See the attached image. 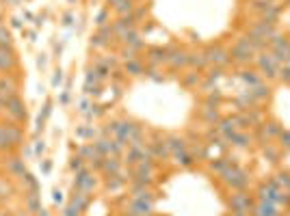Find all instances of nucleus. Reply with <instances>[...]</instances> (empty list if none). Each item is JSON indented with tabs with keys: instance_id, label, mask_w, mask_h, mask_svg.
I'll return each instance as SVG.
<instances>
[{
	"instance_id": "obj_1",
	"label": "nucleus",
	"mask_w": 290,
	"mask_h": 216,
	"mask_svg": "<svg viewBox=\"0 0 290 216\" xmlns=\"http://www.w3.org/2000/svg\"><path fill=\"white\" fill-rule=\"evenodd\" d=\"M221 179L230 186L232 190H247L251 177H249V173L245 171V169H241L236 162H232L230 167L221 173Z\"/></svg>"
},
{
	"instance_id": "obj_2",
	"label": "nucleus",
	"mask_w": 290,
	"mask_h": 216,
	"mask_svg": "<svg viewBox=\"0 0 290 216\" xmlns=\"http://www.w3.org/2000/svg\"><path fill=\"white\" fill-rule=\"evenodd\" d=\"M253 56H256V52H253V48L247 43V39L241 37L234 46H232L230 50V61L232 63H236V65H245V63H249Z\"/></svg>"
},
{
	"instance_id": "obj_3",
	"label": "nucleus",
	"mask_w": 290,
	"mask_h": 216,
	"mask_svg": "<svg viewBox=\"0 0 290 216\" xmlns=\"http://www.w3.org/2000/svg\"><path fill=\"white\" fill-rule=\"evenodd\" d=\"M230 203V210L236 212V214H249L251 207H253V199L247 190H234V194L228 199Z\"/></svg>"
},
{
	"instance_id": "obj_4",
	"label": "nucleus",
	"mask_w": 290,
	"mask_h": 216,
	"mask_svg": "<svg viewBox=\"0 0 290 216\" xmlns=\"http://www.w3.org/2000/svg\"><path fill=\"white\" fill-rule=\"evenodd\" d=\"M204 52H206L208 63L214 65V67H226L230 63V50H226L221 43H212V46H208Z\"/></svg>"
},
{
	"instance_id": "obj_5",
	"label": "nucleus",
	"mask_w": 290,
	"mask_h": 216,
	"mask_svg": "<svg viewBox=\"0 0 290 216\" xmlns=\"http://www.w3.org/2000/svg\"><path fill=\"white\" fill-rule=\"evenodd\" d=\"M13 121H18V124H24L26 117H28V113H26V104L22 102V97L20 95H13L7 99V111H5Z\"/></svg>"
},
{
	"instance_id": "obj_6",
	"label": "nucleus",
	"mask_w": 290,
	"mask_h": 216,
	"mask_svg": "<svg viewBox=\"0 0 290 216\" xmlns=\"http://www.w3.org/2000/svg\"><path fill=\"white\" fill-rule=\"evenodd\" d=\"M154 212V203L143 199H130V203L126 205V216H152Z\"/></svg>"
},
{
	"instance_id": "obj_7",
	"label": "nucleus",
	"mask_w": 290,
	"mask_h": 216,
	"mask_svg": "<svg viewBox=\"0 0 290 216\" xmlns=\"http://www.w3.org/2000/svg\"><path fill=\"white\" fill-rule=\"evenodd\" d=\"M5 169H7V173H9L11 177L22 179V177H24V173H26L24 158H20L16 154H9V156H7V160H5Z\"/></svg>"
},
{
	"instance_id": "obj_8",
	"label": "nucleus",
	"mask_w": 290,
	"mask_h": 216,
	"mask_svg": "<svg viewBox=\"0 0 290 216\" xmlns=\"http://www.w3.org/2000/svg\"><path fill=\"white\" fill-rule=\"evenodd\" d=\"M171 69H184L188 67V52L184 48H169V61H167Z\"/></svg>"
},
{
	"instance_id": "obj_9",
	"label": "nucleus",
	"mask_w": 290,
	"mask_h": 216,
	"mask_svg": "<svg viewBox=\"0 0 290 216\" xmlns=\"http://www.w3.org/2000/svg\"><path fill=\"white\" fill-rule=\"evenodd\" d=\"M18 67V56L13 48H0V71L3 74H11Z\"/></svg>"
},
{
	"instance_id": "obj_10",
	"label": "nucleus",
	"mask_w": 290,
	"mask_h": 216,
	"mask_svg": "<svg viewBox=\"0 0 290 216\" xmlns=\"http://www.w3.org/2000/svg\"><path fill=\"white\" fill-rule=\"evenodd\" d=\"M249 216H281L277 203H271V201H260L258 203H253Z\"/></svg>"
},
{
	"instance_id": "obj_11",
	"label": "nucleus",
	"mask_w": 290,
	"mask_h": 216,
	"mask_svg": "<svg viewBox=\"0 0 290 216\" xmlns=\"http://www.w3.org/2000/svg\"><path fill=\"white\" fill-rule=\"evenodd\" d=\"M256 61H258V67H260V71H262V74H266L269 78L277 76L279 65H277V61L273 59V54H260Z\"/></svg>"
},
{
	"instance_id": "obj_12",
	"label": "nucleus",
	"mask_w": 290,
	"mask_h": 216,
	"mask_svg": "<svg viewBox=\"0 0 290 216\" xmlns=\"http://www.w3.org/2000/svg\"><path fill=\"white\" fill-rule=\"evenodd\" d=\"M96 188V179H93V175L87 169H81L76 173V179H74V190H85L89 192Z\"/></svg>"
},
{
	"instance_id": "obj_13",
	"label": "nucleus",
	"mask_w": 290,
	"mask_h": 216,
	"mask_svg": "<svg viewBox=\"0 0 290 216\" xmlns=\"http://www.w3.org/2000/svg\"><path fill=\"white\" fill-rule=\"evenodd\" d=\"M145 59H148L150 67H158V65L169 61V48H150Z\"/></svg>"
},
{
	"instance_id": "obj_14",
	"label": "nucleus",
	"mask_w": 290,
	"mask_h": 216,
	"mask_svg": "<svg viewBox=\"0 0 290 216\" xmlns=\"http://www.w3.org/2000/svg\"><path fill=\"white\" fill-rule=\"evenodd\" d=\"M0 95L7 97V99L13 97V95H18V80L11 74L0 76Z\"/></svg>"
},
{
	"instance_id": "obj_15",
	"label": "nucleus",
	"mask_w": 290,
	"mask_h": 216,
	"mask_svg": "<svg viewBox=\"0 0 290 216\" xmlns=\"http://www.w3.org/2000/svg\"><path fill=\"white\" fill-rule=\"evenodd\" d=\"M3 126H5V130H7V134H9V139H11V143L16 147H20L22 145V141H24V130H22V126L18 124V121H3Z\"/></svg>"
},
{
	"instance_id": "obj_16",
	"label": "nucleus",
	"mask_w": 290,
	"mask_h": 216,
	"mask_svg": "<svg viewBox=\"0 0 290 216\" xmlns=\"http://www.w3.org/2000/svg\"><path fill=\"white\" fill-rule=\"evenodd\" d=\"M165 143H167V147H169L171 154H178V151H186L188 149V141L184 139V136H178V134L165 136Z\"/></svg>"
},
{
	"instance_id": "obj_17",
	"label": "nucleus",
	"mask_w": 290,
	"mask_h": 216,
	"mask_svg": "<svg viewBox=\"0 0 290 216\" xmlns=\"http://www.w3.org/2000/svg\"><path fill=\"white\" fill-rule=\"evenodd\" d=\"M69 203L74 205L78 212H85L87 207H89V203H91V197H89V192H85V190H74V194H71V199H69Z\"/></svg>"
},
{
	"instance_id": "obj_18",
	"label": "nucleus",
	"mask_w": 290,
	"mask_h": 216,
	"mask_svg": "<svg viewBox=\"0 0 290 216\" xmlns=\"http://www.w3.org/2000/svg\"><path fill=\"white\" fill-rule=\"evenodd\" d=\"M24 210L31 212L33 216L41 210V194L37 192H24Z\"/></svg>"
},
{
	"instance_id": "obj_19",
	"label": "nucleus",
	"mask_w": 290,
	"mask_h": 216,
	"mask_svg": "<svg viewBox=\"0 0 290 216\" xmlns=\"http://www.w3.org/2000/svg\"><path fill=\"white\" fill-rule=\"evenodd\" d=\"M208 59H206V52H188V67H193L195 71H201L208 67Z\"/></svg>"
},
{
	"instance_id": "obj_20",
	"label": "nucleus",
	"mask_w": 290,
	"mask_h": 216,
	"mask_svg": "<svg viewBox=\"0 0 290 216\" xmlns=\"http://www.w3.org/2000/svg\"><path fill=\"white\" fill-rule=\"evenodd\" d=\"M226 139L232 143L234 147H249L251 145V136L247 132H232V134H226Z\"/></svg>"
},
{
	"instance_id": "obj_21",
	"label": "nucleus",
	"mask_w": 290,
	"mask_h": 216,
	"mask_svg": "<svg viewBox=\"0 0 290 216\" xmlns=\"http://www.w3.org/2000/svg\"><path fill=\"white\" fill-rule=\"evenodd\" d=\"M102 171L106 173V175H117V173H121V162L115 156H106Z\"/></svg>"
},
{
	"instance_id": "obj_22",
	"label": "nucleus",
	"mask_w": 290,
	"mask_h": 216,
	"mask_svg": "<svg viewBox=\"0 0 290 216\" xmlns=\"http://www.w3.org/2000/svg\"><path fill=\"white\" fill-rule=\"evenodd\" d=\"M201 119H204V124H208V126H216L223 117L219 115V108H210V106H206L204 113H201Z\"/></svg>"
},
{
	"instance_id": "obj_23",
	"label": "nucleus",
	"mask_w": 290,
	"mask_h": 216,
	"mask_svg": "<svg viewBox=\"0 0 290 216\" xmlns=\"http://www.w3.org/2000/svg\"><path fill=\"white\" fill-rule=\"evenodd\" d=\"M173 158H176V162L180 164V167H184V169H191L193 164L197 162V160H195V156H193L188 149H186V151H178V154H173Z\"/></svg>"
},
{
	"instance_id": "obj_24",
	"label": "nucleus",
	"mask_w": 290,
	"mask_h": 216,
	"mask_svg": "<svg viewBox=\"0 0 290 216\" xmlns=\"http://www.w3.org/2000/svg\"><path fill=\"white\" fill-rule=\"evenodd\" d=\"M124 69H126V74H130V76H143V74H145V65H143L139 59H130V61H126Z\"/></svg>"
},
{
	"instance_id": "obj_25",
	"label": "nucleus",
	"mask_w": 290,
	"mask_h": 216,
	"mask_svg": "<svg viewBox=\"0 0 290 216\" xmlns=\"http://www.w3.org/2000/svg\"><path fill=\"white\" fill-rule=\"evenodd\" d=\"M241 80H243L245 84H249V89H251V86H256V84L262 82V78H260V71L243 69V71H241Z\"/></svg>"
},
{
	"instance_id": "obj_26",
	"label": "nucleus",
	"mask_w": 290,
	"mask_h": 216,
	"mask_svg": "<svg viewBox=\"0 0 290 216\" xmlns=\"http://www.w3.org/2000/svg\"><path fill=\"white\" fill-rule=\"evenodd\" d=\"M22 182H24V186H26V190L24 192H37L39 194V190H41V186H39V182H37V177L35 175H31V173H24V177H22Z\"/></svg>"
},
{
	"instance_id": "obj_27",
	"label": "nucleus",
	"mask_w": 290,
	"mask_h": 216,
	"mask_svg": "<svg viewBox=\"0 0 290 216\" xmlns=\"http://www.w3.org/2000/svg\"><path fill=\"white\" fill-rule=\"evenodd\" d=\"M232 162H234V158H216V160L210 162V171H212V173H219V175H221V173L226 171Z\"/></svg>"
},
{
	"instance_id": "obj_28",
	"label": "nucleus",
	"mask_w": 290,
	"mask_h": 216,
	"mask_svg": "<svg viewBox=\"0 0 290 216\" xmlns=\"http://www.w3.org/2000/svg\"><path fill=\"white\" fill-rule=\"evenodd\" d=\"M93 145V149H96V154L98 156H111V141L108 139H98L96 143H91Z\"/></svg>"
},
{
	"instance_id": "obj_29",
	"label": "nucleus",
	"mask_w": 290,
	"mask_h": 216,
	"mask_svg": "<svg viewBox=\"0 0 290 216\" xmlns=\"http://www.w3.org/2000/svg\"><path fill=\"white\" fill-rule=\"evenodd\" d=\"M260 128H262V132H264L266 139L279 136V134H281V130H284V128H281V126L277 124V121H269V124H264V126H260Z\"/></svg>"
},
{
	"instance_id": "obj_30",
	"label": "nucleus",
	"mask_w": 290,
	"mask_h": 216,
	"mask_svg": "<svg viewBox=\"0 0 290 216\" xmlns=\"http://www.w3.org/2000/svg\"><path fill=\"white\" fill-rule=\"evenodd\" d=\"M249 91H251V95L256 97L258 102H260V99H264V97H269V95H271V86H269V84H262V82L256 84V86H251Z\"/></svg>"
},
{
	"instance_id": "obj_31",
	"label": "nucleus",
	"mask_w": 290,
	"mask_h": 216,
	"mask_svg": "<svg viewBox=\"0 0 290 216\" xmlns=\"http://www.w3.org/2000/svg\"><path fill=\"white\" fill-rule=\"evenodd\" d=\"M11 46H13V39H11L9 28L0 24V48H11Z\"/></svg>"
},
{
	"instance_id": "obj_32",
	"label": "nucleus",
	"mask_w": 290,
	"mask_h": 216,
	"mask_svg": "<svg viewBox=\"0 0 290 216\" xmlns=\"http://www.w3.org/2000/svg\"><path fill=\"white\" fill-rule=\"evenodd\" d=\"M199 80H201V78H199V71H195V69H193V71H188V74L182 78V84L191 89V86H197Z\"/></svg>"
},
{
	"instance_id": "obj_33",
	"label": "nucleus",
	"mask_w": 290,
	"mask_h": 216,
	"mask_svg": "<svg viewBox=\"0 0 290 216\" xmlns=\"http://www.w3.org/2000/svg\"><path fill=\"white\" fill-rule=\"evenodd\" d=\"M262 154H264V158H269L271 162H277V160H279V149H277V147H273V145H269V143L264 145Z\"/></svg>"
},
{
	"instance_id": "obj_34",
	"label": "nucleus",
	"mask_w": 290,
	"mask_h": 216,
	"mask_svg": "<svg viewBox=\"0 0 290 216\" xmlns=\"http://www.w3.org/2000/svg\"><path fill=\"white\" fill-rule=\"evenodd\" d=\"M11 192H13V186L9 182H5V179H0V201H7L11 197Z\"/></svg>"
},
{
	"instance_id": "obj_35",
	"label": "nucleus",
	"mask_w": 290,
	"mask_h": 216,
	"mask_svg": "<svg viewBox=\"0 0 290 216\" xmlns=\"http://www.w3.org/2000/svg\"><path fill=\"white\" fill-rule=\"evenodd\" d=\"M81 158H89V160H93V158H96L98 154H96V149H93V145H85V147H81V154H78Z\"/></svg>"
},
{
	"instance_id": "obj_36",
	"label": "nucleus",
	"mask_w": 290,
	"mask_h": 216,
	"mask_svg": "<svg viewBox=\"0 0 290 216\" xmlns=\"http://www.w3.org/2000/svg\"><path fill=\"white\" fill-rule=\"evenodd\" d=\"M279 139V145L290 151V130H281V134L277 136Z\"/></svg>"
},
{
	"instance_id": "obj_37",
	"label": "nucleus",
	"mask_w": 290,
	"mask_h": 216,
	"mask_svg": "<svg viewBox=\"0 0 290 216\" xmlns=\"http://www.w3.org/2000/svg\"><path fill=\"white\" fill-rule=\"evenodd\" d=\"M69 167H71V171H81V169H85V158H81V156H76V158H71V162H69Z\"/></svg>"
},
{
	"instance_id": "obj_38",
	"label": "nucleus",
	"mask_w": 290,
	"mask_h": 216,
	"mask_svg": "<svg viewBox=\"0 0 290 216\" xmlns=\"http://www.w3.org/2000/svg\"><path fill=\"white\" fill-rule=\"evenodd\" d=\"M275 179L279 182V186H286V190H290V173H284V171H281Z\"/></svg>"
},
{
	"instance_id": "obj_39",
	"label": "nucleus",
	"mask_w": 290,
	"mask_h": 216,
	"mask_svg": "<svg viewBox=\"0 0 290 216\" xmlns=\"http://www.w3.org/2000/svg\"><path fill=\"white\" fill-rule=\"evenodd\" d=\"M277 76H279L284 82H290V65H281L279 71H277Z\"/></svg>"
},
{
	"instance_id": "obj_40",
	"label": "nucleus",
	"mask_w": 290,
	"mask_h": 216,
	"mask_svg": "<svg viewBox=\"0 0 290 216\" xmlns=\"http://www.w3.org/2000/svg\"><path fill=\"white\" fill-rule=\"evenodd\" d=\"M221 76H223V67H212V69H210V74H208V80L216 82Z\"/></svg>"
},
{
	"instance_id": "obj_41",
	"label": "nucleus",
	"mask_w": 290,
	"mask_h": 216,
	"mask_svg": "<svg viewBox=\"0 0 290 216\" xmlns=\"http://www.w3.org/2000/svg\"><path fill=\"white\" fill-rule=\"evenodd\" d=\"M106 18H108V11H106V9H104V11H100V13H98V20H96V24H98V26H104Z\"/></svg>"
},
{
	"instance_id": "obj_42",
	"label": "nucleus",
	"mask_w": 290,
	"mask_h": 216,
	"mask_svg": "<svg viewBox=\"0 0 290 216\" xmlns=\"http://www.w3.org/2000/svg\"><path fill=\"white\" fill-rule=\"evenodd\" d=\"M63 82V71L59 69V71H56V76H54V80H52V84L56 86V84H61Z\"/></svg>"
},
{
	"instance_id": "obj_43",
	"label": "nucleus",
	"mask_w": 290,
	"mask_h": 216,
	"mask_svg": "<svg viewBox=\"0 0 290 216\" xmlns=\"http://www.w3.org/2000/svg\"><path fill=\"white\" fill-rule=\"evenodd\" d=\"M54 203H63V192L61 190H54Z\"/></svg>"
},
{
	"instance_id": "obj_44",
	"label": "nucleus",
	"mask_w": 290,
	"mask_h": 216,
	"mask_svg": "<svg viewBox=\"0 0 290 216\" xmlns=\"http://www.w3.org/2000/svg\"><path fill=\"white\" fill-rule=\"evenodd\" d=\"M43 149H46V145H43V141H39V143H37V149H35V151H37V156L43 154Z\"/></svg>"
},
{
	"instance_id": "obj_45",
	"label": "nucleus",
	"mask_w": 290,
	"mask_h": 216,
	"mask_svg": "<svg viewBox=\"0 0 290 216\" xmlns=\"http://www.w3.org/2000/svg\"><path fill=\"white\" fill-rule=\"evenodd\" d=\"M16 216H33V214H31V212H26V210H22V212H18Z\"/></svg>"
},
{
	"instance_id": "obj_46",
	"label": "nucleus",
	"mask_w": 290,
	"mask_h": 216,
	"mask_svg": "<svg viewBox=\"0 0 290 216\" xmlns=\"http://www.w3.org/2000/svg\"><path fill=\"white\" fill-rule=\"evenodd\" d=\"M230 216H249V214H236V212H232Z\"/></svg>"
}]
</instances>
